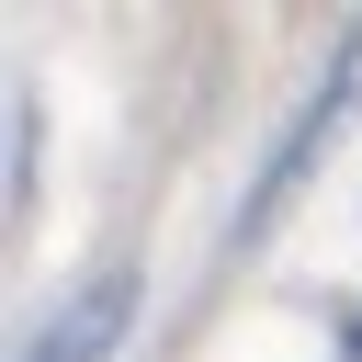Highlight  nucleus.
<instances>
[{"mask_svg": "<svg viewBox=\"0 0 362 362\" xmlns=\"http://www.w3.org/2000/svg\"><path fill=\"white\" fill-rule=\"evenodd\" d=\"M124 317H136V272H102V283H79V294L34 328L23 362H102V351L124 339Z\"/></svg>", "mask_w": 362, "mask_h": 362, "instance_id": "1", "label": "nucleus"}, {"mask_svg": "<svg viewBox=\"0 0 362 362\" xmlns=\"http://www.w3.org/2000/svg\"><path fill=\"white\" fill-rule=\"evenodd\" d=\"M351 351H362V317H351Z\"/></svg>", "mask_w": 362, "mask_h": 362, "instance_id": "2", "label": "nucleus"}]
</instances>
